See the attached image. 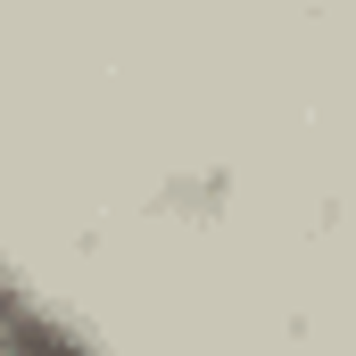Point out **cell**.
<instances>
[{
    "label": "cell",
    "instance_id": "cell-1",
    "mask_svg": "<svg viewBox=\"0 0 356 356\" xmlns=\"http://www.w3.org/2000/svg\"><path fill=\"white\" fill-rule=\"evenodd\" d=\"M8 356H99V348H91L83 323H67L33 290H8Z\"/></svg>",
    "mask_w": 356,
    "mask_h": 356
}]
</instances>
